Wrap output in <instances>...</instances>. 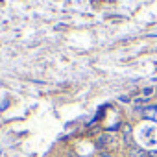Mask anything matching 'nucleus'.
Returning a JSON list of instances; mask_svg holds the SVG:
<instances>
[{"label": "nucleus", "instance_id": "nucleus-4", "mask_svg": "<svg viewBox=\"0 0 157 157\" xmlns=\"http://www.w3.org/2000/svg\"><path fill=\"white\" fill-rule=\"evenodd\" d=\"M153 93H155V89H153V87H144V89H142V96H144V98L151 96Z\"/></svg>", "mask_w": 157, "mask_h": 157}, {"label": "nucleus", "instance_id": "nucleus-1", "mask_svg": "<svg viewBox=\"0 0 157 157\" xmlns=\"http://www.w3.org/2000/svg\"><path fill=\"white\" fill-rule=\"evenodd\" d=\"M115 142V137L111 133H102L98 139H96V148L98 150H105V148H111V144Z\"/></svg>", "mask_w": 157, "mask_h": 157}, {"label": "nucleus", "instance_id": "nucleus-6", "mask_svg": "<svg viewBox=\"0 0 157 157\" xmlns=\"http://www.w3.org/2000/svg\"><path fill=\"white\" fill-rule=\"evenodd\" d=\"M102 157H111V155H109V151H102Z\"/></svg>", "mask_w": 157, "mask_h": 157}, {"label": "nucleus", "instance_id": "nucleus-3", "mask_svg": "<svg viewBox=\"0 0 157 157\" xmlns=\"http://www.w3.org/2000/svg\"><path fill=\"white\" fill-rule=\"evenodd\" d=\"M122 137H124V142L131 148V144H133V140H131V124H126V126H124V129H122Z\"/></svg>", "mask_w": 157, "mask_h": 157}, {"label": "nucleus", "instance_id": "nucleus-5", "mask_svg": "<svg viewBox=\"0 0 157 157\" xmlns=\"http://www.w3.org/2000/svg\"><path fill=\"white\" fill-rule=\"evenodd\" d=\"M148 157H157V151H150V153H148Z\"/></svg>", "mask_w": 157, "mask_h": 157}, {"label": "nucleus", "instance_id": "nucleus-2", "mask_svg": "<svg viewBox=\"0 0 157 157\" xmlns=\"http://www.w3.org/2000/svg\"><path fill=\"white\" fill-rule=\"evenodd\" d=\"M128 157H148V151H144L142 148L131 146V148L128 150Z\"/></svg>", "mask_w": 157, "mask_h": 157}, {"label": "nucleus", "instance_id": "nucleus-7", "mask_svg": "<svg viewBox=\"0 0 157 157\" xmlns=\"http://www.w3.org/2000/svg\"><path fill=\"white\" fill-rule=\"evenodd\" d=\"M93 157H94V155H93Z\"/></svg>", "mask_w": 157, "mask_h": 157}]
</instances>
